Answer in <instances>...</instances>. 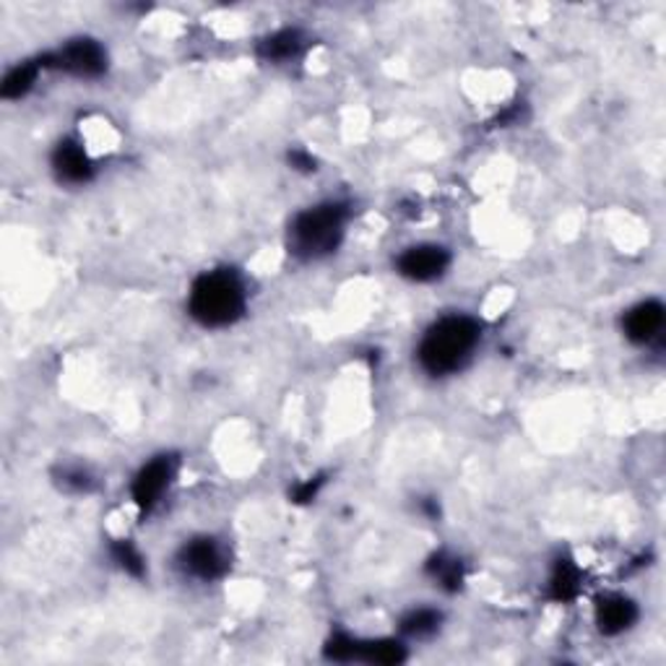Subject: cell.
Here are the masks:
<instances>
[{"label": "cell", "instance_id": "6", "mask_svg": "<svg viewBox=\"0 0 666 666\" xmlns=\"http://www.w3.org/2000/svg\"><path fill=\"white\" fill-rule=\"evenodd\" d=\"M178 568L182 575L195 578V581L212 583L224 578L229 570V557L214 536H193L178 552Z\"/></svg>", "mask_w": 666, "mask_h": 666}, {"label": "cell", "instance_id": "1", "mask_svg": "<svg viewBox=\"0 0 666 666\" xmlns=\"http://www.w3.org/2000/svg\"><path fill=\"white\" fill-rule=\"evenodd\" d=\"M481 342V325L468 316H445L425 331L419 342V367L432 378L459 372Z\"/></svg>", "mask_w": 666, "mask_h": 666}, {"label": "cell", "instance_id": "5", "mask_svg": "<svg viewBox=\"0 0 666 666\" xmlns=\"http://www.w3.org/2000/svg\"><path fill=\"white\" fill-rule=\"evenodd\" d=\"M175 477H178V459L169 453L154 455L148 464H144L139 472H135L131 485V498L144 519L148 513H154V508L165 500V495L169 492V487H173Z\"/></svg>", "mask_w": 666, "mask_h": 666}, {"label": "cell", "instance_id": "12", "mask_svg": "<svg viewBox=\"0 0 666 666\" xmlns=\"http://www.w3.org/2000/svg\"><path fill=\"white\" fill-rule=\"evenodd\" d=\"M305 45H308V39L300 29H278L258 43V58L266 60V63H289V60L302 56Z\"/></svg>", "mask_w": 666, "mask_h": 666}, {"label": "cell", "instance_id": "4", "mask_svg": "<svg viewBox=\"0 0 666 666\" xmlns=\"http://www.w3.org/2000/svg\"><path fill=\"white\" fill-rule=\"evenodd\" d=\"M39 66H43V71L50 68V71H63L76 79H97L107 71V50L97 39L79 37L58 47V50L45 52L39 58Z\"/></svg>", "mask_w": 666, "mask_h": 666}, {"label": "cell", "instance_id": "10", "mask_svg": "<svg viewBox=\"0 0 666 666\" xmlns=\"http://www.w3.org/2000/svg\"><path fill=\"white\" fill-rule=\"evenodd\" d=\"M664 318H666V310L658 300L638 302L635 308H630L628 316L622 318V331L630 342L645 346L662 336Z\"/></svg>", "mask_w": 666, "mask_h": 666}, {"label": "cell", "instance_id": "8", "mask_svg": "<svg viewBox=\"0 0 666 666\" xmlns=\"http://www.w3.org/2000/svg\"><path fill=\"white\" fill-rule=\"evenodd\" d=\"M448 266H451V253H448L443 245L435 242L412 245V248H406L404 253L396 258L399 274L417 284L435 282V278L445 274Z\"/></svg>", "mask_w": 666, "mask_h": 666}, {"label": "cell", "instance_id": "20", "mask_svg": "<svg viewBox=\"0 0 666 666\" xmlns=\"http://www.w3.org/2000/svg\"><path fill=\"white\" fill-rule=\"evenodd\" d=\"M289 165L297 173H316V156L302 152V148H295V152H289Z\"/></svg>", "mask_w": 666, "mask_h": 666}, {"label": "cell", "instance_id": "19", "mask_svg": "<svg viewBox=\"0 0 666 666\" xmlns=\"http://www.w3.org/2000/svg\"><path fill=\"white\" fill-rule=\"evenodd\" d=\"M323 477H310L308 481H302L300 487L295 489V492H292V498H295V502H310V500H316L318 498V492H321V487H323Z\"/></svg>", "mask_w": 666, "mask_h": 666}, {"label": "cell", "instance_id": "14", "mask_svg": "<svg viewBox=\"0 0 666 666\" xmlns=\"http://www.w3.org/2000/svg\"><path fill=\"white\" fill-rule=\"evenodd\" d=\"M440 625H443V615L438 609L419 607L401 617V633L412 638V641H427V638L438 633Z\"/></svg>", "mask_w": 666, "mask_h": 666}, {"label": "cell", "instance_id": "3", "mask_svg": "<svg viewBox=\"0 0 666 666\" xmlns=\"http://www.w3.org/2000/svg\"><path fill=\"white\" fill-rule=\"evenodd\" d=\"M346 222H349V206L346 203L329 201L305 209L289 224V255H295L297 261L310 263L336 253L338 245L344 240Z\"/></svg>", "mask_w": 666, "mask_h": 666}, {"label": "cell", "instance_id": "13", "mask_svg": "<svg viewBox=\"0 0 666 666\" xmlns=\"http://www.w3.org/2000/svg\"><path fill=\"white\" fill-rule=\"evenodd\" d=\"M549 599L568 604L573 602L578 596V591H581V573H578V568L573 566V560H568V557H560V560L555 562L552 573H549Z\"/></svg>", "mask_w": 666, "mask_h": 666}, {"label": "cell", "instance_id": "15", "mask_svg": "<svg viewBox=\"0 0 666 666\" xmlns=\"http://www.w3.org/2000/svg\"><path fill=\"white\" fill-rule=\"evenodd\" d=\"M427 573H430V578L440 588L453 594V591H459L461 583H464V562H461L459 557L440 552L427 562Z\"/></svg>", "mask_w": 666, "mask_h": 666}, {"label": "cell", "instance_id": "16", "mask_svg": "<svg viewBox=\"0 0 666 666\" xmlns=\"http://www.w3.org/2000/svg\"><path fill=\"white\" fill-rule=\"evenodd\" d=\"M39 73H43V66L37 63H22L16 68H11L9 73H5L3 84H0V97L3 99H22L26 94L32 92V86L37 84Z\"/></svg>", "mask_w": 666, "mask_h": 666}, {"label": "cell", "instance_id": "11", "mask_svg": "<svg viewBox=\"0 0 666 666\" xmlns=\"http://www.w3.org/2000/svg\"><path fill=\"white\" fill-rule=\"evenodd\" d=\"M594 620H596V628H599L602 635H609V638L622 635L638 622V607L633 599H628V596H620V594L602 596V599L596 602Z\"/></svg>", "mask_w": 666, "mask_h": 666}, {"label": "cell", "instance_id": "7", "mask_svg": "<svg viewBox=\"0 0 666 666\" xmlns=\"http://www.w3.org/2000/svg\"><path fill=\"white\" fill-rule=\"evenodd\" d=\"M325 658L331 662H365V664H401L406 658L404 643L399 641H357L344 633H336L325 645Z\"/></svg>", "mask_w": 666, "mask_h": 666}, {"label": "cell", "instance_id": "2", "mask_svg": "<svg viewBox=\"0 0 666 666\" xmlns=\"http://www.w3.org/2000/svg\"><path fill=\"white\" fill-rule=\"evenodd\" d=\"M245 308H248L245 284L233 269L206 271L190 287L188 312L203 329H227L240 321Z\"/></svg>", "mask_w": 666, "mask_h": 666}, {"label": "cell", "instance_id": "18", "mask_svg": "<svg viewBox=\"0 0 666 666\" xmlns=\"http://www.w3.org/2000/svg\"><path fill=\"white\" fill-rule=\"evenodd\" d=\"M58 485L63 487L66 492L86 495L94 489V477L90 472H86V468H81V466H66V468H60Z\"/></svg>", "mask_w": 666, "mask_h": 666}, {"label": "cell", "instance_id": "17", "mask_svg": "<svg viewBox=\"0 0 666 666\" xmlns=\"http://www.w3.org/2000/svg\"><path fill=\"white\" fill-rule=\"evenodd\" d=\"M110 555H112V560L118 562V568H120V570H126L128 575L141 578V575L146 573V560H144V555H141L139 549L133 547V542H128V539L112 542V545H110Z\"/></svg>", "mask_w": 666, "mask_h": 666}, {"label": "cell", "instance_id": "9", "mask_svg": "<svg viewBox=\"0 0 666 666\" xmlns=\"http://www.w3.org/2000/svg\"><path fill=\"white\" fill-rule=\"evenodd\" d=\"M52 173L68 186H86L94 178V162L79 141L63 139L52 148Z\"/></svg>", "mask_w": 666, "mask_h": 666}]
</instances>
